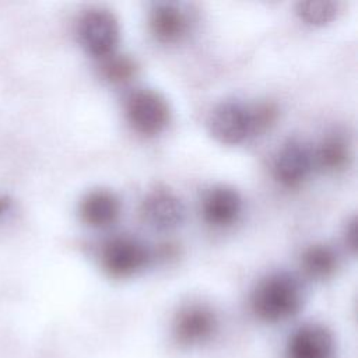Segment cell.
Returning <instances> with one entry per match:
<instances>
[{"label":"cell","instance_id":"obj_1","mask_svg":"<svg viewBox=\"0 0 358 358\" xmlns=\"http://www.w3.org/2000/svg\"><path fill=\"white\" fill-rule=\"evenodd\" d=\"M302 303V285L287 271L271 273L262 278L250 298L253 313L267 323H278L295 316Z\"/></svg>","mask_w":358,"mask_h":358},{"label":"cell","instance_id":"obj_2","mask_svg":"<svg viewBox=\"0 0 358 358\" xmlns=\"http://www.w3.org/2000/svg\"><path fill=\"white\" fill-rule=\"evenodd\" d=\"M77 35L80 43L88 53L105 59L115 53L119 43V21L110 10L91 7L81 14L77 24Z\"/></svg>","mask_w":358,"mask_h":358},{"label":"cell","instance_id":"obj_3","mask_svg":"<svg viewBox=\"0 0 358 358\" xmlns=\"http://www.w3.org/2000/svg\"><path fill=\"white\" fill-rule=\"evenodd\" d=\"M126 117L131 127L145 136L161 133L171 120V108L164 95L151 88H138L126 99Z\"/></svg>","mask_w":358,"mask_h":358},{"label":"cell","instance_id":"obj_4","mask_svg":"<svg viewBox=\"0 0 358 358\" xmlns=\"http://www.w3.org/2000/svg\"><path fill=\"white\" fill-rule=\"evenodd\" d=\"M210 134L224 144H238L253 136L250 103L225 99L217 103L207 116Z\"/></svg>","mask_w":358,"mask_h":358},{"label":"cell","instance_id":"obj_5","mask_svg":"<svg viewBox=\"0 0 358 358\" xmlns=\"http://www.w3.org/2000/svg\"><path fill=\"white\" fill-rule=\"evenodd\" d=\"M150 252L137 238L119 235L109 239L101 252V264L112 278H127L147 266Z\"/></svg>","mask_w":358,"mask_h":358},{"label":"cell","instance_id":"obj_6","mask_svg":"<svg viewBox=\"0 0 358 358\" xmlns=\"http://www.w3.org/2000/svg\"><path fill=\"white\" fill-rule=\"evenodd\" d=\"M312 169V148L301 138L294 137L284 141L274 157L273 175L285 187L299 186Z\"/></svg>","mask_w":358,"mask_h":358},{"label":"cell","instance_id":"obj_7","mask_svg":"<svg viewBox=\"0 0 358 358\" xmlns=\"http://www.w3.org/2000/svg\"><path fill=\"white\" fill-rule=\"evenodd\" d=\"M182 200L166 189L150 192L141 201L140 214L143 221L155 231H172L185 220Z\"/></svg>","mask_w":358,"mask_h":358},{"label":"cell","instance_id":"obj_8","mask_svg":"<svg viewBox=\"0 0 358 358\" xmlns=\"http://www.w3.org/2000/svg\"><path fill=\"white\" fill-rule=\"evenodd\" d=\"M336 345L331 331L317 323L296 329L289 337L285 358H334Z\"/></svg>","mask_w":358,"mask_h":358},{"label":"cell","instance_id":"obj_9","mask_svg":"<svg viewBox=\"0 0 358 358\" xmlns=\"http://www.w3.org/2000/svg\"><path fill=\"white\" fill-rule=\"evenodd\" d=\"M217 329L214 312L200 303L183 308L173 323L175 338L183 345H197L211 338Z\"/></svg>","mask_w":358,"mask_h":358},{"label":"cell","instance_id":"obj_10","mask_svg":"<svg viewBox=\"0 0 358 358\" xmlns=\"http://www.w3.org/2000/svg\"><path fill=\"white\" fill-rule=\"evenodd\" d=\"M242 211V199L236 189L228 185L210 187L201 200V214L213 227H228L235 222Z\"/></svg>","mask_w":358,"mask_h":358},{"label":"cell","instance_id":"obj_11","mask_svg":"<svg viewBox=\"0 0 358 358\" xmlns=\"http://www.w3.org/2000/svg\"><path fill=\"white\" fill-rule=\"evenodd\" d=\"M148 21L152 35L165 43L180 41L186 35L190 22L186 11L179 4L169 1L154 3Z\"/></svg>","mask_w":358,"mask_h":358},{"label":"cell","instance_id":"obj_12","mask_svg":"<svg viewBox=\"0 0 358 358\" xmlns=\"http://www.w3.org/2000/svg\"><path fill=\"white\" fill-rule=\"evenodd\" d=\"M120 200L109 189H94L88 192L80 203V217L83 222L92 228H108L120 215Z\"/></svg>","mask_w":358,"mask_h":358},{"label":"cell","instance_id":"obj_13","mask_svg":"<svg viewBox=\"0 0 358 358\" xmlns=\"http://www.w3.org/2000/svg\"><path fill=\"white\" fill-rule=\"evenodd\" d=\"M313 166L324 172H336L344 169L351 158L348 141L338 133L324 136L312 150Z\"/></svg>","mask_w":358,"mask_h":358},{"label":"cell","instance_id":"obj_14","mask_svg":"<svg viewBox=\"0 0 358 358\" xmlns=\"http://www.w3.org/2000/svg\"><path fill=\"white\" fill-rule=\"evenodd\" d=\"M303 271L313 280H324L333 275L338 259L334 249L326 243H313L308 246L301 257Z\"/></svg>","mask_w":358,"mask_h":358},{"label":"cell","instance_id":"obj_15","mask_svg":"<svg viewBox=\"0 0 358 358\" xmlns=\"http://www.w3.org/2000/svg\"><path fill=\"white\" fill-rule=\"evenodd\" d=\"M341 3L334 0H305L295 6L301 20L310 25H326L340 13Z\"/></svg>","mask_w":358,"mask_h":358},{"label":"cell","instance_id":"obj_16","mask_svg":"<svg viewBox=\"0 0 358 358\" xmlns=\"http://www.w3.org/2000/svg\"><path fill=\"white\" fill-rule=\"evenodd\" d=\"M137 71L136 62L127 55H115L103 59L101 66V74L112 84H124L130 81Z\"/></svg>","mask_w":358,"mask_h":358},{"label":"cell","instance_id":"obj_17","mask_svg":"<svg viewBox=\"0 0 358 358\" xmlns=\"http://www.w3.org/2000/svg\"><path fill=\"white\" fill-rule=\"evenodd\" d=\"M253 136L262 134L268 130L278 117V108L271 101H259L250 103Z\"/></svg>","mask_w":358,"mask_h":358},{"label":"cell","instance_id":"obj_18","mask_svg":"<svg viewBox=\"0 0 358 358\" xmlns=\"http://www.w3.org/2000/svg\"><path fill=\"white\" fill-rule=\"evenodd\" d=\"M343 239L345 248L354 255L357 250V220L355 217H351L347 220L343 231Z\"/></svg>","mask_w":358,"mask_h":358},{"label":"cell","instance_id":"obj_19","mask_svg":"<svg viewBox=\"0 0 358 358\" xmlns=\"http://www.w3.org/2000/svg\"><path fill=\"white\" fill-rule=\"evenodd\" d=\"M11 206V199L7 196H1L0 197V217L10 208Z\"/></svg>","mask_w":358,"mask_h":358}]
</instances>
